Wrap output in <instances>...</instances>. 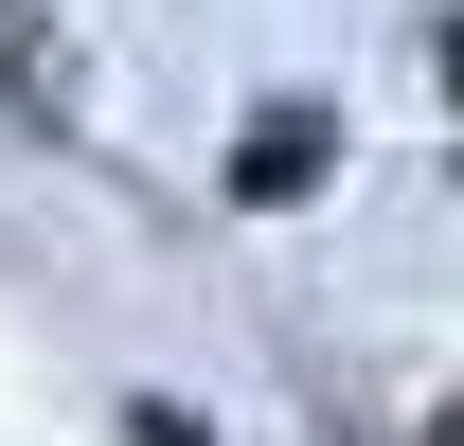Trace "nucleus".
Here are the masks:
<instances>
[{
  "label": "nucleus",
  "mask_w": 464,
  "mask_h": 446,
  "mask_svg": "<svg viewBox=\"0 0 464 446\" xmlns=\"http://www.w3.org/2000/svg\"><path fill=\"white\" fill-rule=\"evenodd\" d=\"M447 446H464V429H447Z\"/></svg>",
  "instance_id": "obj_2"
},
{
  "label": "nucleus",
  "mask_w": 464,
  "mask_h": 446,
  "mask_svg": "<svg viewBox=\"0 0 464 446\" xmlns=\"http://www.w3.org/2000/svg\"><path fill=\"white\" fill-rule=\"evenodd\" d=\"M304 179H322V108H268L250 161H232V197H304Z\"/></svg>",
  "instance_id": "obj_1"
}]
</instances>
